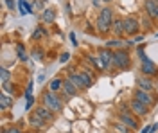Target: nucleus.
I'll list each match as a JSON object with an SVG mask.
<instances>
[{"mask_svg": "<svg viewBox=\"0 0 158 133\" xmlns=\"http://www.w3.org/2000/svg\"><path fill=\"white\" fill-rule=\"evenodd\" d=\"M2 90L15 97V95H16V85H13V83H9V81H7V83H2Z\"/></svg>", "mask_w": 158, "mask_h": 133, "instance_id": "5701e85b", "label": "nucleus"}, {"mask_svg": "<svg viewBox=\"0 0 158 133\" xmlns=\"http://www.w3.org/2000/svg\"><path fill=\"white\" fill-rule=\"evenodd\" d=\"M111 32H113V36H126V32H124V18H118L115 16V20H113V25H111Z\"/></svg>", "mask_w": 158, "mask_h": 133, "instance_id": "ddd939ff", "label": "nucleus"}, {"mask_svg": "<svg viewBox=\"0 0 158 133\" xmlns=\"http://www.w3.org/2000/svg\"><path fill=\"white\" fill-rule=\"evenodd\" d=\"M97 56L102 60V63L106 65V69L110 67V63H113V51H111V49H108V47H106V49H99Z\"/></svg>", "mask_w": 158, "mask_h": 133, "instance_id": "dca6fc26", "label": "nucleus"}, {"mask_svg": "<svg viewBox=\"0 0 158 133\" xmlns=\"http://www.w3.org/2000/svg\"><path fill=\"white\" fill-rule=\"evenodd\" d=\"M69 60H70V54H69V52H63V54H61V58H59V61H61V63H67Z\"/></svg>", "mask_w": 158, "mask_h": 133, "instance_id": "c756f323", "label": "nucleus"}, {"mask_svg": "<svg viewBox=\"0 0 158 133\" xmlns=\"http://www.w3.org/2000/svg\"><path fill=\"white\" fill-rule=\"evenodd\" d=\"M34 112L38 113V115L41 117V119H45L47 123H52V121H54V117H56V113L52 112L50 108H47V106H45L43 102H41L40 106H36V110H34Z\"/></svg>", "mask_w": 158, "mask_h": 133, "instance_id": "9d476101", "label": "nucleus"}, {"mask_svg": "<svg viewBox=\"0 0 158 133\" xmlns=\"http://www.w3.org/2000/svg\"><path fill=\"white\" fill-rule=\"evenodd\" d=\"M29 124H31V128H34V130H41V128H45V124H49L45 119H41L36 112H32L29 115Z\"/></svg>", "mask_w": 158, "mask_h": 133, "instance_id": "4468645a", "label": "nucleus"}, {"mask_svg": "<svg viewBox=\"0 0 158 133\" xmlns=\"http://www.w3.org/2000/svg\"><path fill=\"white\" fill-rule=\"evenodd\" d=\"M156 22H158V13H156Z\"/></svg>", "mask_w": 158, "mask_h": 133, "instance_id": "e433bc0d", "label": "nucleus"}, {"mask_svg": "<svg viewBox=\"0 0 158 133\" xmlns=\"http://www.w3.org/2000/svg\"><path fill=\"white\" fill-rule=\"evenodd\" d=\"M138 56H140V61H148L149 58L146 56V52L142 51V49H138Z\"/></svg>", "mask_w": 158, "mask_h": 133, "instance_id": "7c9ffc66", "label": "nucleus"}, {"mask_svg": "<svg viewBox=\"0 0 158 133\" xmlns=\"http://www.w3.org/2000/svg\"><path fill=\"white\" fill-rule=\"evenodd\" d=\"M156 2H158V0H156Z\"/></svg>", "mask_w": 158, "mask_h": 133, "instance_id": "58836bf2", "label": "nucleus"}, {"mask_svg": "<svg viewBox=\"0 0 158 133\" xmlns=\"http://www.w3.org/2000/svg\"><path fill=\"white\" fill-rule=\"evenodd\" d=\"M113 65L118 70H128L131 67V58H129L128 51H124V49L113 51Z\"/></svg>", "mask_w": 158, "mask_h": 133, "instance_id": "20e7f679", "label": "nucleus"}, {"mask_svg": "<svg viewBox=\"0 0 158 133\" xmlns=\"http://www.w3.org/2000/svg\"><path fill=\"white\" fill-rule=\"evenodd\" d=\"M49 90L50 92H61L63 90V79L61 77H54V79H50L49 81Z\"/></svg>", "mask_w": 158, "mask_h": 133, "instance_id": "aec40b11", "label": "nucleus"}, {"mask_svg": "<svg viewBox=\"0 0 158 133\" xmlns=\"http://www.w3.org/2000/svg\"><path fill=\"white\" fill-rule=\"evenodd\" d=\"M41 102L50 108L54 113H59L63 110V101L58 97V94L56 92H50V90H45V92L41 94Z\"/></svg>", "mask_w": 158, "mask_h": 133, "instance_id": "f03ea898", "label": "nucleus"}, {"mask_svg": "<svg viewBox=\"0 0 158 133\" xmlns=\"http://www.w3.org/2000/svg\"><path fill=\"white\" fill-rule=\"evenodd\" d=\"M140 31V22L135 16H126L124 18V32L126 36H135Z\"/></svg>", "mask_w": 158, "mask_h": 133, "instance_id": "423d86ee", "label": "nucleus"}, {"mask_svg": "<svg viewBox=\"0 0 158 133\" xmlns=\"http://www.w3.org/2000/svg\"><path fill=\"white\" fill-rule=\"evenodd\" d=\"M32 102H34V97H32V95H27V102H25V110H31Z\"/></svg>", "mask_w": 158, "mask_h": 133, "instance_id": "c85d7f7f", "label": "nucleus"}, {"mask_svg": "<svg viewBox=\"0 0 158 133\" xmlns=\"http://www.w3.org/2000/svg\"><path fill=\"white\" fill-rule=\"evenodd\" d=\"M102 2H106V4H110V2H113V0H102Z\"/></svg>", "mask_w": 158, "mask_h": 133, "instance_id": "c9c22d12", "label": "nucleus"}, {"mask_svg": "<svg viewBox=\"0 0 158 133\" xmlns=\"http://www.w3.org/2000/svg\"><path fill=\"white\" fill-rule=\"evenodd\" d=\"M6 133H22L18 130V128H15V126H13V128H6Z\"/></svg>", "mask_w": 158, "mask_h": 133, "instance_id": "2f4dec72", "label": "nucleus"}, {"mask_svg": "<svg viewBox=\"0 0 158 133\" xmlns=\"http://www.w3.org/2000/svg\"><path fill=\"white\" fill-rule=\"evenodd\" d=\"M15 101H13V95H9L7 92H4L2 90V95H0V108L2 110H7L9 106H13Z\"/></svg>", "mask_w": 158, "mask_h": 133, "instance_id": "6ab92c4d", "label": "nucleus"}, {"mask_svg": "<svg viewBox=\"0 0 158 133\" xmlns=\"http://www.w3.org/2000/svg\"><path fill=\"white\" fill-rule=\"evenodd\" d=\"M16 52H18V58L22 60V61H27V54H25V49H23V45H22V43L16 45Z\"/></svg>", "mask_w": 158, "mask_h": 133, "instance_id": "bb28decb", "label": "nucleus"}, {"mask_svg": "<svg viewBox=\"0 0 158 133\" xmlns=\"http://www.w3.org/2000/svg\"><path fill=\"white\" fill-rule=\"evenodd\" d=\"M77 74L81 76V79H83V83H85V86H86V88H90V86L94 85V81H95L94 72L90 70V69H81V70H77Z\"/></svg>", "mask_w": 158, "mask_h": 133, "instance_id": "2eb2a0df", "label": "nucleus"}, {"mask_svg": "<svg viewBox=\"0 0 158 133\" xmlns=\"http://www.w3.org/2000/svg\"><path fill=\"white\" fill-rule=\"evenodd\" d=\"M61 92L65 94V97H76L79 94V88L70 81V77H67V79H63V90Z\"/></svg>", "mask_w": 158, "mask_h": 133, "instance_id": "1a4fd4ad", "label": "nucleus"}, {"mask_svg": "<svg viewBox=\"0 0 158 133\" xmlns=\"http://www.w3.org/2000/svg\"><path fill=\"white\" fill-rule=\"evenodd\" d=\"M45 34H47V31H45V29H43V27L40 25V27H36V29H34L32 36H31V40H32V41H38V40H41V38H43Z\"/></svg>", "mask_w": 158, "mask_h": 133, "instance_id": "4be33fe9", "label": "nucleus"}, {"mask_svg": "<svg viewBox=\"0 0 158 133\" xmlns=\"http://www.w3.org/2000/svg\"><path fill=\"white\" fill-rule=\"evenodd\" d=\"M129 110L135 113L137 117H146V115L149 113V110H151V108H149L148 104H144V102L137 101V99L133 97V99L129 101Z\"/></svg>", "mask_w": 158, "mask_h": 133, "instance_id": "0eeeda50", "label": "nucleus"}, {"mask_svg": "<svg viewBox=\"0 0 158 133\" xmlns=\"http://www.w3.org/2000/svg\"><path fill=\"white\" fill-rule=\"evenodd\" d=\"M117 115H118V121H120V123H124L129 130H133V131H135V130H138V121L135 119L137 115L131 112L126 104H120V110H118Z\"/></svg>", "mask_w": 158, "mask_h": 133, "instance_id": "7ed1b4c3", "label": "nucleus"}, {"mask_svg": "<svg viewBox=\"0 0 158 133\" xmlns=\"http://www.w3.org/2000/svg\"><path fill=\"white\" fill-rule=\"evenodd\" d=\"M113 20H115V13H113V9L110 6H106V7H102V9L99 11L97 23H95L99 34H108V32H111Z\"/></svg>", "mask_w": 158, "mask_h": 133, "instance_id": "f257e3e1", "label": "nucleus"}, {"mask_svg": "<svg viewBox=\"0 0 158 133\" xmlns=\"http://www.w3.org/2000/svg\"><path fill=\"white\" fill-rule=\"evenodd\" d=\"M9 77H11V72L7 70L6 67H2V69H0V81L7 83V81H9Z\"/></svg>", "mask_w": 158, "mask_h": 133, "instance_id": "393cba45", "label": "nucleus"}, {"mask_svg": "<svg viewBox=\"0 0 158 133\" xmlns=\"http://www.w3.org/2000/svg\"><path fill=\"white\" fill-rule=\"evenodd\" d=\"M113 133H115V131H113Z\"/></svg>", "mask_w": 158, "mask_h": 133, "instance_id": "ea45409f", "label": "nucleus"}, {"mask_svg": "<svg viewBox=\"0 0 158 133\" xmlns=\"http://www.w3.org/2000/svg\"><path fill=\"white\" fill-rule=\"evenodd\" d=\"M151 130H153V124H149V126H146L144 130H140V133H151Z\"/></svg>", "mask_w": 158, "mask_h": 133, "instance_id": "473e14b6", "label": "nucleus"}, {"mask_svg": "<svg viewBox=\"0 0 158 133\" xmlns=\"http://www.w3.org/2000/svg\"><path fill=\"white\" fill-rule=\"evenodd\" d=\"M156 36H158V34H156Z\"/></svg>", "mask_w": 158, "mask_h": 133, "instance_id": "4c0bfd02", "label": "nucleus"}, {"mask_svg": "<svg viewBox=\"0 0 158 133\" xmlns=\"http://www.w3.org/2000/svg\"><path fill=\"white\" fill-rule=\"evenodd\" d=\"M31 56H32L36 61H41V60H43V51H41L40 47H34V49H32V52H31Z\"/></svg>", "mask_w": 158, "mask_h": 133, "instance_id": "a878e982", "label": "nucleus"}, {"mask_svg": "<svg viewBox=\"0 0 158 133\" xmlns=\"http://www.w3.org/2000/svg\"><path fill=\"white\" fill-rule=\"evenodd\" d=\"M113 131L115 133H133V130H129L124 123L117 121V123H113Z\"/></svg>", "mask_w": 158, "mask_h": 133, "instance_id": "412c9836", "label": "nucleus"}, {"mask_svg": "<svg viewBox=\"0 0 158 133\" xmlns=\"http://www.w3.org/2000/svg\"><path fill=\"white\" fill-rule=\"evenodd\" d=\"M27 13H32L31 6L27 4V0H20V15H22V16H25Z\"/></svg>", "mask_w": 158, "mask_h": 133, "instance_id": "b1692460", "label": "nucleus"}, {"mask_svg": "<svg viewBox=\"0 0 158 133\" xmlns=\"http://www.w3.org/2000/svg\"><path fill=\"white\" fill-rule=\"evenodd\" d=\"M144 11L151 20L156 22V13H158V2L156 0H146L144 2Z\"/></svg>", "mask_w": 158, "mask_h": 133, "instance_id": "9b49d317", "label": "nucleus"}, {"mask_svg": "<svg viewBox=\"0 0 158 133\" xmlns=\"http://www.w3.org/2000/svg\"><path fill=\"white\" fill-rule=\"evenodd\" d=\"M6 4H7V7H9V9L15 11V0H6Z\"/></svg>", "mask_w": 158, "mask_h": 133, "instance_id": "72a5a7b5", "label": "nucleus"}, {"mask_svg": "<svg viewBox=\"0 0 158 133\" xmlns=\"http://www.w3.org/2000/svg\"><path fill=\"white\" fill-rule=\"evenodd\" d=\"M140 72H142L144 76L153 77V76L158 74V67H156V63H153L151 60H148V61H140Z\"/></svg>", "mask_w": 158, "mask_h": 133, "instance_id": "6e6552de", "label": "nucleus"}, {"mask_svg": "<svg viewBox=\"0 0 158 133\" xmlns=\"http://www.w3.org/2000/svg\"><path fill=\"white\" fill-rule=\"evenodd\" d=\"M86 60H88L92 65H94V69L99 72H102V70H106V65L102 63V60L99 58V56H92V54H86Z\"/></svg>", "mask_w": 158, "mask_h": 133, "instance_id": "a211bd4d", "label": "nucleus"}, {"mask_svg": "<svg viewBox=\"0 0 158 133\" xmlns=\"http://www.w3.org/2000/svg\"><path fill=\"white\" fill-rule=\"evenodd\" d=\"M70 40H72V45H77V43H76V34H74V32L70 34Z\"/></svg>", "mask_w": 158, "mask_h": 133, "instance_id": "f704fd0d", "label": "nucleus"}, {"mask_svg": "<svg viewBox=\"0 0 158 133\" xmlns=\"http://www.w3.org/2000/svg\"><path fill=\"white\" fill-rule=\"evenodd\" d=\"M137 85L138 88H142V90H148V92H153L155 90V83H153V77H149V76H138L137 79Z\"/></svg>", "mask_w": 158, "mask_h": 133, "instance_id": "f8f14e48", "label": "nucleus"}, {"mask_svg": "<svg viewBox=\"0 0 158 133\" xmlns=\"http://www.w3.org/2000/svg\"><path fill=\"white\" fill-rule=\"evenodd\" d=\"M120 45H124L120 40H108L106 41V47H108V49H113V47H115V51H117Z\"/></svg>", "mask_w": 158, "mask_h": 133, "instance_id": "cd10ccee", "label": "nucleus"}, {"mask_svg": "<svg viewBox=\"0 0 158 133\" xmlns=\"http://www.w3.org/2000/svg\"><path fill=\"white\" fill-rule=\"evenodd\" d=\"M40 20H41V23H54L56 22V9L47 7V9L40 15Z\"/></svg>", "mask_w": 158, "mask_h": 133, "instance_id": "f3484780", "label": "nucleus"}, {"mask_svg": "<svg viewBox=\"0 0 158 133\" xmlns=\"http://www.w3.org/2000/svg\"><path fill=\"white\" fill-rule=\"evenodd\" d=\"M133 97H135L137 101L144 102V104H148L149 108H153V106L156 104V99L151 95V92H148V90H142V88H137V90L133 92Z\"/></svg>", "mask_w": 158, "mask_h": 133, "instance_id": "39448f33", "label": "nucleus"}]
</instances>
